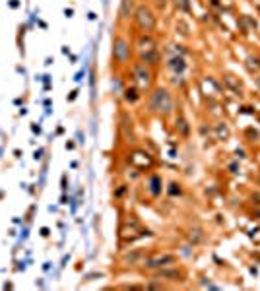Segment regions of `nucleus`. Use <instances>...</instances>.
Instances as JSON below:
<instances>
[{
    "label": "nucleus",
    "instance_id": "17",
    "mask_svg": "<svg viewBox=\"0 0 260 291\" xmlns=\"http://www.w3.org/2000/svg\"><path fill=\"white\" fill-rule=\"evenodd\" d=\"M215 134H217V140H229V136H231V130H229V124L227 122H217L215 126Z\"/></svg>",
    "mask_w": 260,
    "mask_h": 291
},
{
    "label": "nucleus",
    "instance_id": "13",
    "mask_svg": "<svg viewBox=\"0 0 260 291\" xmlns=\"http://www.w3.org/2000/svg\"><path fill=\"white\" fill-rule=\"evenodd\" d=\"M136 0H120L118 4V22L128 23L134 16V10H136Z\"/></svg>",
    "mask_w": 260,
    "mask_h": 291
},
{
    "label": "nucleus",
    "instance_id": "20",
    "mask_svg": "<svg viewBox=\"0 0 260 291\" xmlns=\"http://www.w3.org/2000/svg\"><path fill=\"white\" fill-rule=\"evenodd\" d=\"M223 82H225L231 90L235 91L237 95H241V84H237L235 80H233V76H223Z\"/></svg>",
    "mask_w": 260,
    "mask_h": 291
},
{
    "label": "nucleus",
    "instance_id": "5",
    "mask_svg": "<svg viewBox=\"0 0 260 291\" xmlns=\"http://www.w3.org/2000/svg\"><path fill=\"white\" fill-rule=\"evenodd\" d=\"M152 278L157 280V282L185 284L187 278H189V272H187V268H183L179 264H173V266H165V268H159L156 270V272H152Z\"/></svg>",
    "mask_w": 260,
    "mask_h": 291
},
{
    "label": "nucleus",
    "instance_id": "16",
    "mask_svg": "<svg viewBox=\"0 0 260 291\" xmlns=\"http://www.w3.org/2000/svg\"><path fill=\"white\" fill-rule=\"evenodd\" d=\"M173 128H175V132L181 136V138H189L190 130H192V126H190V122L187 120L185 115H177V118L173 122Z\"/></svg>",
    "mask_w": 260,
    "mask_h": 291
},
{
    "label": "nucleus",
    "instance_id": "4",
    "mask_svg": "<svg viewBox=\"0 0 260 291\" xmlns=\"http://www.w3.org/2000/svg\"><path fill=\"white\" fill-rule=\"evenodd\" d=\"M130 80H132V84L138 86L144 93H148V91L154 88L156 74H154V70L148 66V64L136 60V62L130 64Z\"/></svg>",
    "mask_w": 260,
    "mask_h": 291
},
{
    "label": "nucleus",
    "instance_id": "7",
    "mask_svg": "<svg viewBox=\"0 0 260 291\" xmlns=\"http://www.w3.org/2000/svg\"><path fill=\"white\" fill-rule=\"evenodd\" d=\"M126 159H128V163H130L136 171H142V173L150 171V169H154V167L157 165V161L150 156L146 150H142V148H134V150H130Z\"/></svg>",
    "mask_w": 260,
    "mask_h": 291
},
{
    "label": "nucleus",
    "instance_id": "15",
    "mask_svg": "<svg viewBox=\"0 0 260 291\" xmlns=\"http://www.w3.org/2000/svg\"><path fill=\"white\" fill-rule=\"evenodd\" d=\"M136 60H140V62H144V64H148L150 68L159 66V62H161V51L156 49V51H150V53L136 55Z\"/></svg>",
    "mask_w": 260,
    "mask_h": 291
},
{
    "label": "nucleus",
    "instance_id": "26",
    "mask_svg": "<svg viewBox=\"0 0 260 291\" xmlns=\"http://www.w3.org/2000/svg\"><path fill=\"white\" fill-rule=\"evenodd\" d=\"M10 6H12V8H18V6H20V2H18V0H12V2H10Z\"/></svg>",
    "mask_w": 260,
    "mask_h": 291
},
{
    "label": "nucleus",
    "instance_id": "9",
    "mask_svg": "<svg viewBox=\"0 0 260 291\" xmlns=\"http://www.w3.org/2000/svg\"><path fill=\"white\" fill-rule=\"evenodd\" d=\"M152 254V250H144V248H134V250H130V252H126L124 256H122V264L124 266H142V262Z\"/></svg>",
    "mask_w": 260,
    "mask_h": 291
},
{
    "label": "nucleus",
    "instance_id": "12",
    "mask_svg": "<svg viewBox=\"0 0 260 291\" xmlns=\"http://www.w3.org/2000/svg\"><path fill=\"white\" fill-rule=\"evenodd\" d=\"M120 95H122L124 105H136V103H140V101H142L144 91L140 90L138 86L130 84V86H124V90L120 91Z\"/></svg>",
    "mask_w": 260,
    "mask_h": 291
},
{
    "label": "nucleus",
    "instance_id": "21",
    "mask_svg": "<svg viewBox=\"0 0 260 291\" xmlns=\"http://www.w3.org/2000/svg\"><path fill=\"white\" fill-rule=\"evenodd\" d=\"M126 192H128V184H118V188L115 190V192H113V196H115L117 200H120V198H122Z\"/></svg>",
    "mask_w": 260,
    "mask_h": 291
},
{
    "label": "nucleus",
    "instance_id": "6",
    "mask_svg": "<svg viewBox=\"0 0 260 291\" xmlns=\"http://www.w3.org/2000/svg\"><path fill=\"white\" fill-rule=\"evenodd\" d=\"M173 264H179V256L175 252H159V254H150L140 268L142 272H156V270L173 266Z\"/></svg>",
    "mask_w": 260,
    "mask_h": 291
},
{
    "label": "nucleus",
    "instance_id": "19",
    "mask_svg": "<svg viewBox=\"0 0 260 291\" xmlns=\"http://www.w3.org/2000/svg\"><path fill=\"white\" fill-rule=\"evenodd\" d=\"M167 194H169L171 198L181 196V194H183V184H181L179 180H171V182H169V188H167Z\"/></svg>",
    "mask_w": 260,
    "mask_h": 291
},
{
    "label": "nucleus",
    "instance_id": "14",
    "mask_svg": "<svg viewBox=\"0 0 260 291\" xmlns=\"http://www.w3.org/2000/svg\"><path fill=\"white\" fill-rule=\"evenodd\" d=\"M132 124H134L132 118H130L126 113H122V115H120V124H118V128H120V134L124 136L126 142H134V126H132Z\"/></svg>",
    "mask_w": 260,
    "mask_h": 291
},
{
    "label": "nucleus",
    "instance_id": "18",
    "mask_svg": "<svg viewBox=\"0 0 260 291\" xmlns=\"http://www.w3.org/2000/svg\"><path fill=\"white\" fill-rule=\"evenodd\" d=\"M173 6L183 14H192V0H173Z\"/></svg>",
    "mask_w": 260,
    "mask_h": 291
},
{
    "label": "nucleus",
    "instance_id": "2",
    "mask_svg": "<svg viewBox=\"0 0 260 291\" xmlns=\"http://www.w3.org/2000/svg\"><path fill=\"white\" fill-rule=\"evenodd\" d=\"M111 55H113V64L117 68H124L132 64V58H134V45L130 43V39L122 33H115L113 35V49H111Z\"/></svg>",
    "mask_w": 260,
    "mask_h": 291
},
{
    "label": "nucleus",
    "instance_id": "1",
    "mask_svg": "<svg viewBox=\"0 0 260 291\" xmlns=\"http://www.w3.org/2000/svg\"><path fill=\"white\" fill-rule=\"evenodd\" d=\"M146 109L148 113L161 116V118H169L175 113V97L173 91L165 88V86H154L148 91L146 97Z\"/></svg>",
    "mask_w": 260,
    "mask_h": 291
},
{
    "label": "nucleus",
    "instance_id": "23",
    "mask_svg": "<svg viewBox=\"0 0 260 291\" xmlns=\"http://www.w3.org/2000/svg\"><path fill=\"white\" fill-rule=\"evenodd\" d=\"M229 171H231L233 175H237V173L241 171V165H239L237 161H233V163H229Z\"/></svg>",
    "mask_w": 260,
    "mask_h": 291
},
{
    "label": "nucleus",
    "instance_id": "8",
    "mask_svg": "<svg viewBox=\"0 0 260 291\" xmlns=\"http://www.w3.org/2000/svg\"><path fill=\"white\" fill-rule=\"evenodd\" d=\"M134 55H142V53H150V51H156L159 49V41L154 33H136L134 37Z\"/></svg>",
    "mask_w": 260,
    "mask_h": 291
},
{
    "label": "nucleus",
    "instance_id": "11",
    "mask_svg": "<svg viewBox=\"0 0 260 291\" xmlns=\"http://www.w3.org/2000/svg\"><path fill=\"white\" fill-rule=\"evenodd\" d=\"M146 190L150 192L152 198H159L163 192V177L159 173H152L146 180Z\"/></svg>",
    "mask_w": 260,
    "mask_h": 291
},
{
    "label": "nucleus",
    "instance_id": "27",
    "mask_svg": "<svg viewBox=\"0 0 260 291\" xmlns=\"http://www.w3.org/2000/svg\"><path fill=\"white\" fill-rule=\"evenodd\" d=\"M66 150H74V142H66Z\"/></svg>",
    "mask_w": 260,
    "mask_h": 291
},
{
    "label": "nucleus",
    "instance_id": "10",
    "mask_svg": "<svg viewBox=\"0 0 260 291\" xmlns=\"http://www.w3.org/2000/svg\"><path fill=\"white\" fill-rule=\"evenodd\" d=\"M165 68L173 74V76H183V74L187 72L189 64H187L185 57H181V55H171L165 60Z\"/></svg>",
    "mask_w": 260,
    "mask_h": 291
},
{
    "label": "nucleus",
    "instance_id": "3",
    "mask_svg": "<svg viewBox=\"0 0 260 291\" xmlns=\"http://www.w3.org/2000/svg\"><path fill=\"white\" fill-rule=\"evenodd\" d=\"M132 22H134L138 31H142V33H154L156 27H157V12L150 4L142 2V4L136 6L134 16H132Z\"/></svg>",
    "mask_w": 260,
    "mask_h": 291
},
{
    "label": "nucleus",
    "instance_id": "22",
    "mask_svg": "<svg viewBox=\"0 0 260 291\" xmlns=\"http://www.w3.org/2000/svg\"><path fill=\"white\" fill-rule=\"evenodd\" d=\"M171 84H173V86H177V88H185V84H187V82L183 80V76H173V78H171Z\"/></svg>",
    "mask_w": 260,
    "mask_h": 291
},
{
    "label": "nucleus",
    "instance_id": "24",
    "mask_svg": "<svg viewBox=\"0 0 260 291\" xmlns=\"http://www.w3.org/2000/svg\"><path fill=\"white\" fill-rule=\"evenodd\" d=\"M146 288H152V290H165V286H163V284H148Z\"/></svg>",
    "mask_w": 260,
    "mask_h": 291
},
{
    "label": "nucleus",
    "instance_id": "25",
    "mask_svg": "<svg viewBox=\"0 0 260 291\" xmlns=\"http://www.w3.org/2000/svg\"><path fill=\"white\" fill-rule=\"evenodd\" d=\"M76 95H78V90H74L70 93V97H68V101H74V99H76Z\"/></svg>",
    "mask_w": 260,
    "mask_h": 291
}]
</instances>
